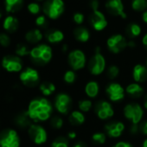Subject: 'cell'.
<instances>
[{"mask_svg":"<svg viewBox=\"0 0 147 147\" xmlns=\"http://www.w3.org/2000/svg\"><path fill=\"white\" fill-rule=\"evenodd\" d=\"M26 111L33 123L45 122L52 117L53 105L46 97H36L29 102Z\"/></svg>","mask_w":147,"mask_h":147,"instance_id":"cell-1","label":"cell"},{"mask_svg":"<svg viewBox=\"0 0 147 147\" xmlns=\"http://www.w3.org/2000/svg\"><path fill=\"white\" fill-rule=\"evenodd\" d=\"M30 57L32 62L37 66H44L49 63L53 58V51L48 44H38L30 49Z\"/></svg>","mask_w":147,"mask_h":147,"instance_id":"cell-2","label":"cell"},{"mask_svg":"<svg viewBox=\"0 0 147 147\" xmlns=\"http://www.w3.org/2000/svg\"><path fill=\"white\" fill-rule=\"evenodd\" d=\"M107 67V61L100 52V49L97 47L92 57L88 61V69L94 76H99L104 73Z\"/></svg>","mask_w":147,"mask_h":147,"instance_id":"cell-3","label":"cell"},{"mask_svg":"<svg viewBox=\"0 0 147 147\" xmlns=\"http://www.w3.org/2000/svg\"><path fill=\"white\" fill-rule=\"evenodd\" d=\"M124 117L132 125H138L144 114V107L138 102H130L123 108Z\"/></svg>","mask_w":147,"mask_h":147,"instance_id":"cell-4","label":"cell"},{"mask_svg":"<svg viewBox=\"0 0 147 147\" xmlns=\"http://www.w3.org/2000/svg\"><path fill=\"white\" fill-rule=\"evenodd\" d=\"M19 81L26 88H33L39 86L40 82V74L37 69L32 67H24L19 74Z\"/></svg>","mask_w":147,"mask_h":147,"instance_id":"cell-5","label":"cell"},{"mask_svg":"<svg viewBox=\"0 0 147 147\" xmlns=\"http://www.w3.org/2000/svg\"><path fill=\"white\" fill-rule=\"evenodd\" d=\"M21 138L14 128H5L0 131V147H20Z\"/></svg>","mask_w":147,"mask_h":147,"instance_id":"cell-6","label":"cell"},{"mask_svg":"<svg viewBox=\"0 0 147 147\" xmlns=\"http://www.w3.org/2000/svg\"><path fill=\"white\" fill-rule=\"evenodd\" d=\"M1 67L11 74H20L24 68L22 58L17 55H5L1 60Z\"/></svg>","mask_w":147,"mask_h":147,"instance_id":"cell-7","label":"cell"},{"mask_svg":"<svg viewBox=\"0 0 147 147\" xmlns=\"http://www.w3.org/2000/svg\"><path fill=\"white\" fill-rule=\"evenodd\" d=\"M27 133L31 142L36 145L44 144L48 141L47 130L38 123H33L27 129Z\"/></svg>","mask_w":147,"mask_h":147,"instance_id":"cell-8","label":"cell"},{"mask_svg":"<svg viewBox=\"0 0 147 147\" xmlns=\"http://www.w3.org/2000/svg\"><path fill=\"white\" fill-rule=\"evenodd\" d=\"M67 63L70 68L74 71L83 69L88 64L85 53L81 49L71 50L67 55Z\"/></svg>","mask_w":147,"mask_h":147,"instance_id":"cell-9","label":"cell"},{"mask_svg":"<svg viewBox=\"0 0 147 147\" xmlns=\"http://www.w3.org/2000/svg\"><path fill=\"white\" fill-rule=\"evenodd\" d=\"M72 98L67 93H59L55 97L54 107L61 115L68 114L72 107Z\"/></svg>","mask_w":147,"mask_h":147,"instance_id":"cell-10","label":"cell"},{"mask_svg":"<svg viewBox=\"0 0 147 147\" xmlns=\"http://www.w3.org/2000/svg\"><path fill=\"white\" fill-rule=\"evenodd\" d=\"M43 11L51 19H56L64 11V2L62 0H47L43 5Z\"/></svg>","mask_w":147,"mask_h":147,"instance_id":"cell-11","label":"cell"},{"mask_svg":"<svg viewBox=\"0 0 147 147\" xmlns=\"http://www.w3.org/2000/svg\"><path fill=\"white\" fill-rule=\"evenodd\" d=\"M106 94L110 101L117 103L122 101L125 99V89L123 88V86L120 83L112 82L107 85Z\"/></svg>","mask_w":147,"mask_h":147,"instance_id":"cell-12","label":"cell"},{"mask_svg":"<svg viewBox=\"0 0 147 147\" xmlns=\"http://www.w3.org/2000/svg\"><path fill=\"white\" fill-rule=\"evenodd\" d=\"M94 113L100 120H108L114 116V109L110 101L99 100L94 106Z\"/></svg>","mask_w":147,"mask_h":147,"instance_id":"cell-13","label":"cell"},{"mask_svg":"<svg viewBox=\"0 0 147 147\" xmlns=\"http://www.w3.org/2000/svg\"><path fill=\"white\" fill-rule=\"evenodd\" d=\"M128 41L120 34L113 35L107 41V46L110 52L113 54H119L125 48H127Z\"/></svg>","mask_w":147,"mask_h":147,"instance_id":"cell-14","label":"cell"},{"mask_svg":"<svg viewBox=\"0 0 147 147\" xmlns=\"http://www.w3.org/2000/svg\"><path fill=\"white\" fill-rule=\"evenodd\" d=\"M125 125L122 121H110L104 126L105 133L111 138H118L121 137L125 131Z\"/></svg>","mask_w":147,"mask_h":147,"instance_id":"cell-15","label":"cell"},{"mask_svg":"<svg viewBox=\"0 0 147 147\" xmlns=\"http://www.w3.org/2000/svg\"><path fill=\"white\" fill-rule=\"evenodd\" d=\"M90 23L96 31H101L107 26V20L105 15L99 10L93 11L90 17Z\"/></svg>","mask_w":147,"mask_h":147,"instance_id":"cell-16","label":"cell"},{"mask_svg":"<svg viewBox=\"0 0 147 147\" xmlns=\"http://www.w3.org/2000/svg\"><path fill=\"white\" fill-rule=\"evenodd\" d=\"M106 7L111 14L114 16H119L122 18H126V14L124 11L122 0H108Z\"/></svg>","mask_w":147,"mask_h":147,"instance_id":"cell-17","label":"cell"},{"mask_svg":"<svg viewBox=\"0 0 147 147\" xmlns=\"http://www.w3.org/2000/svg\"><path fill=\"white\" fill-rule=\"evenodd\" d=\"M13 121L15 125L20 129H28L33 124V121L30 118L26 110L17 113L13 119Z\"/></svg>","mask_w":147,"mask_h":147,"instance_id":"cell-18","label":"cell"},{"mask_svg":"<svg viewBox=\"0 0 147 147\" xmlns=\"http://www.w3.org/2000/svg\"><path fill=\"white\" fill-rule=\"evenodd\" d=\"M131 76L135 82L143 83L147 81V67L142 64H136L131 72Z\"/></svg>","mask_w":147,"mask_h":147,"instance_id":"cell-19","label":"cell"},{"mask_svg":"<svg viewBox=\"0 0 147 147\" xmlns=\"http://www.w3.org/2000/svg\"><path fill=\"white\" fill-rule=\"evenodd\" d=\"M144 93V89L140 83L131 82L128 84L125 88V94H127L132 99H138L142 97Z\"/></svg>","mask_w":147,"mask_h":147,"instance_id":"cell-20","label":"cell"},{"mask_svg":"<svg viewBox=\"0 0 147 147\" xmlns=\"http://www.w3.org/2000/svg\"><path fill=\"white\" fill-rule=\"evenodd\" d=\"M86 121V115L80 110H74L68 114V122L73 126H81Z\"/></svg>","mask_w":147,"mask_h":147,"instance_id":"cell-21","label":"cell"},{"mask_svg":"<svg viewBox=\"0 0 147 147\" xmlns=\"http://www.w3.org/2000/svg\"><path fill=\"white\" fill-rule=\"evenodd\" d=\"M100 84L99 82H97L94 80H91L89 82H88L85 85L84 88V92L86 94V95L90 99H95L99 94H100Z\"/></svg>","mask_w":147,"mask_h":147,"instance_id":"cell-22","label":"cell"},{"mask_svg":"<svg viewBox=\"0 0 147 147\" xmlns=\"http://www.w3.org/2000/svg\"><path fill=\"white\" fill-rule=\"evenodd\" d=\"M38 88H39L40 93L43 95V97L51 96L53 94H55L56 90L55 85L52 82H49V81H45V82H41Z\"/></svg>","mask_w":147,"mask_h":147,"instance_id":"cell-23","label":"cell"},{"mask_svg":"<svg viewBox=\"0 0 147 147\" xmlns=\"http://www.w3.org/2000/svg\"><path fill=\"white\" fill-rule=\"evenodd\" d=\"M42 37H43L42 33L41 30H38V29L31 30L28 31V32L25 34V40H26L29 43H31V44L38 43L39 42L42 41Z\"/></svg>","mask_w":147,"mask_h":147,"instance_id":"cell-24","label":"cell"},{"mask_svg":"<svg viewBox=\"0 0 147 147\" xmlns=\"http://www.w3.org/2000/svg\"><path fill=\"white\" fill-rule=\"evenodd\" d=\"M18 25H19L18 20L15 17H12V16H8L4 20V23H3L4 29L10 33L15 32L18 29Z\"/></svg>","mask_w":147,"mask_h":147,"instance_id":"cell-25","label":"cell"},{"mask_svg":"<svg viewBox=\"0 0 147 147\" xmlns=\"http://www.w3.org/2000/svg\"><path fill=\"white\" fill-rule=\"evenodd\" d=\"M46 38L50 43H59L64 39V34L59 30H52L46 33Z\"/></svg>","mask_w":147,"mask_h":147,"instance_id":"cell-26","label":"cell"},{"mask_svg":"<svg viewBox=\"0 0 147 147\" xmlns=\"http://www.w3.org/2000/svg\"><path fill=\"white\" fill-rule=\"evenodd\" d=\"M75 38L80 42H87L90 38V32L84 27H79L74 31Z\"/></svg>","mask_w":147,"mask_h":147,"instance_id":"cell-27","label":"cell"},{"mask_svg":"<svg viewBox=\"0 0 147 147\" xmlns=\"http://www.w3.org/2000/svg\"><path fill=\"white\" fill-rule=\"evenodd\" d=\"M23 6V0H5V9L7 12H16Z\"/></svg>","mask_w":147,"mask_h":147,"instance_id":"cell-28","label":"cell"},{"mask_svg":"<svg viewBox=\"0 0 147 147\" xmlns=\"http://www.w3.org/2000/svg\"><path fill=\"white\" fill-rule=\"evenodd\" d=\"M62 79L64 81V82L67 85H72L76 82L77 79V76L76 71H74L72 69H67L64 72Z\"/></svg>","mask_w":147,"mask_h":147,"instance_id":"cell-29","label":"cell"},{"mask_svg":"<svg viewBox=\"0 0 147 147\" xmlns=\"http://www.w3.org/2000/svg\"><path fill=\"white\" fill-rule=\"evenodd\" d=\"M78 108L81 112L88 113L93 108V101L90 99H82L78 101Z\"/></svg>","mask_w":147,"mask_h":147,"instance_id":"cell-30","label":"cell"},{"mask_svg":"<svg viewBox=\"0 0 147 147\" xmlns=\"http://www.w3.org/2000/svg\"><path fill=\"white\" fill-rule=\"evenodd\" d=\"M49 125L51 128L55 130H60L64 125V119H62V117L59 115L52 116L51 119H49Z\"/></svg>","mask_w":147,"mask_h":147,"instance_id":"cell-31","label":"cell"},{"mask_svg":"<svg viewBox=\"0 0 147 147\" xmlns=\"http://www.w3.org/2000/svg\"><path fill=\"white\" fill-rule=\"evenodd\" d=\"M51 147H69V139L64 136H59L51 142Z\"/></svg>","mask_w":147,"mask_h":147,"instance_id":"cell-32","label":"cell"},{"mask_svg":"<svg viewBox=\"0 0 147 147\" xmlns=\"http://www.w3.org/2000/svg\"><path fill=\"white\" fill-rule=\"evenodd\" d=\"M92 141L97 144H104L107 142V135L103 131H95L91 136Z\"/></svg>","mask_w":147,"mask_h":147,"instance_id":"cell-33","label":"cell"},{"mask_svg":"<svg viewBox=\"0 0 147 147\" xmlns=\"http://www.w3.org/2000/svg\"><path fill=\"white\" fill-rule=\"evenodd\" d=\"M126 32L130 37H137L141 34V27L138 24H131L128 25Z\"/></svg>","mask_w":147,"mask_h":147,"instance_id":"cell-34","label":"cell"},{"mask_svg":"<svg viewBox=\"0 0 147 147\" xmlns=\"http://www.w3.org/2000/svg\"><path fill=\"white\" fill-rule=\"evenodd\" d=\"M30 49H29V47L27 45H25L24 43L18 44L15 49V54L21 58L30 55Z\"/></svg>","mask_w":147,"mask_h":147,"instance_id":"cell-35","label":"cell"},{"mask_svg":"<svg viewBox=\"0 0 147 147\" xmlns=\"http://www.w3.org/2000/svg\"><path fill=\"white\" fill-rule=\"evenodd\" d=\"M120 74V68L117 65H110L107 69V76L110 80H115Z\"/></svg>","mask_w":147,"mask_h":147,"instance_id":"cell-36","label":"cell"},{"mask_svg":"<svg viewBox=\"0 0 147 147\" xmlns=\"http://www.w3.org/2000/svg\"><path fill=\"white\" fill-rule=\"evenodd\" d=\"M146 7V0H132L131 1V8L136 11H142Z\"/></svg>","mask_w":147,"mask_h":147,"instance_id":"cell-37","label":"cell"},{"mask_svg":"<svg viewBox=\"0 0 147 147\" xmlns=\"http://www.w3.org/2000/svg\"><path fill=\"white\" fill-rule=\"evenodd\" d=\"M0 45L2 47H9L11 45V38L5 33H0Z\"/></svg>","mask_w":147,"mask_h":147,"instance_id":"cell-38","label":"cell"},{"mask_svg":"<svg viewBox=\"0 0 147 147\" xmlns=\"http://www.w3.org/2000/svg\"><path fill=\"white\" fill-rule=\"evenodd\" d=\"M40 5L37 3H30L28 5V11L31 13V14H38L40 11Z\"/></svg>","mask_w":147,"mask_h":147,"instance_id":"cell-39","label":"cell"},{"mask_svg":"<svg viewBox=\"0 0 147 147\" xmlns=\"http://www.w3.org/2000/svg\"><path fill=\"white\" fill-rule=\"evenodd\" d=\"M84 18H85L84 15L82 13H80V12L75 13L74 14V17H73L74 22H75L76 24H82L84 22Z\"/></svg>","mask_w":147,"mask_h":147,"instance_id":"cell-40","label":"cell"},{"mask_svg":"<svg viewBox=\"0 0 147 147\" xmlns=\"http://www.w3.org/2000/svg\"><path fill=\"white\" fill-rule=\"evenodd\" d=\"M36 24L37 26L39 27H45L46 24H47V20H46V18L44 16H39L38 18H36Z\"/></svg>","mask_w":147,"mask_h":147,"instance_id":"cell-41","label":"cell"},{"mask_svg":"<svg viewBox=\"0 0 147 147\" xmlns=\"http://www.w3.org/2000/svg\"><path fill=\"white\" fill-rule=\"evenodd\" d=\"M139 131L143 135L147 136V120H144L139 125Z\"/></svg>","mask_w":147,"mask_h":147,"instance_id":"cell-42","label":"cell"},{"mask_svg":"<svg viewBox=\"0 0 147 147\" xmlns=\"http://www.w3.org/2000/svg\"><path fill=\"white\" fill-rule=\"evenodd\" d=\"M112 147H133L131 144L126 141H119L115 144H113Z\"/></svg>","mask_w":147,"mask_h":147,"instance_id":"cell-43","label":"cell"},{"mask_svg":"<svg viewBox=\"0 0 147 147\" xmlns=\"http://www.w3.org/2000/svg\"><path fill=\"white\" fill-rule=\"evenodd\" d=\"M139 131V125H132L131 124V126H130V132L132 134V135H137Z\"/></svg>","mask_w":147,"mask_h":147,"instance_id":"cell-44","label":"cell"},{"mask_svg":"<svg viewBox=\"0 0 147 147\" xmlns=\"http://www.w3.org/2000/svg\"><path fill=\"white\" fill-rule=\"evenodd\" d=\"M90 7L92 8L93 11H98V9H99V1L98 0H91L90 1Z\"/></svg>","mask_w":147,"mask_h":147,"instance_id":"cell-45","label":"cell"},{"mask_svg":"<svg viewBox=\"0 0 147 147\" xmlns=\"http://www.w3.org/2000/svg\"><path fill=\"white\" fill-rule=\"evenodd\" d=\"M67 138L69 140H74V139H76V138H77V133H76V131H68L67 134Z\"/></svg>","mask_w":147,"mask_h":147,"instance_id":"cell-46","label":"cell"},{"mask_svg":"<svg viewBox=\"0 0 147 147\" xmlns=\"http://www.w3.org/2000/svg\"><path fill=\"white\" fill-rule=\"evenodd\" d=\"M72 147H88V146H87V144H86L84 142H82V141H78V142H76L75 144H74Z\"/></svg>","mask_w":147,"mask_h":147,"instance_id":"cell-47","label":"cell"},{"mask_svg":"<svg viewBox=\"0 0 147 147\" xmlns=\"http://www.w3.org/2000/svg\"><path fill=\"white\" fill-rule=\"evenodd\" d=\"M136 47V43H135V42L134 41H128V42H127V48H130V49H133V48H135Z\"/></svg>","mask_w":147,"mask_h":147,"instance_id":"cell-48","label":"cell"},{"mask_svg":"<svg viewBox=\"0 0 147 147\" xmlns=\"http://www.w3.org/2000/svg\"><path fill=\"white\" fill-rule=\"evenodd\" d=\"M142 43H143V45L145 48H147V33L143 36V38H142Z\"/></svg>","mask_w":147,"mask_h":147,"instance_id":"cell-49","label":"cell"},{"mask_svg":"<svg viewBox=\"0 0 147 147\" xmlns=\"http://www.w3.org/2000/svg\"><path fill=\"white\" fill-rule=\"evenodd\" d=\"M143 107L144 110L147 111V94L146 95L144 96V104H143Z\"/></svg>","mask_w":147,"mask_h":147,"instance_id":"cell-50","label":"cell"},{"mask_svg":"<svg viewBox=\"0 0 147 147\" xmlns=\"http://www.w3.org/2000/svg\"><path fill=\"white\" fill-rule=\"evenodd\" d=\"M142 18H143V21H144L145 24H147V11H144V12L143 13Z\"/></svg>","mask_w":147,"mask_h":147,"instance_id":"cell-51","label":"cell"},{"mask_svg":"<svg viewBox=\"0 0 147 147\" xmlns=\"http://www.w3.org/2000/svg\"><path fill=\"white\" fill-rule=\"evenodd\" d=\"M67 49H68V46H67V44H63V45H62V48H61L62 52H67Z\"/></svg>","mask_w":147,"mask_h":147,"instance_id":"cell-52","label":"cell"},{"mask_svg":"<svg viewBox=\"0 0 147 147\" xmlns=\"http://www.w3.org/2000/svg\"><path fill=\"white\" fill-rule=\"evenodd\" d=\"M141 147H147V138H145L143 143H142V146Z\"/></svg>","mask_w":147,"mask_h":147,"instance_id":"cell-53","label":"cell"},{"mask_svg":"<svg viewBox=\"0 0 147 147\" xmlns=\"http://www.w3.org/2000/svg\"><path fill=\"white\" fill-rule=\"evenodd\" d=\"M145 66H146V67H147V58H146V61H145Z\"/></svg>","mask_w":147,"mask_h":147,"instance_id":"cell-54","label":"cell"},{"mask_svg":"<svg viewBox=\"0 0 147 147\" xmlns=\"http://www.w3.org/2000/svg\"><path fill=\"white\" fill-rule=\"evenodd\" d=\"M2 18V13L0 12V18Z\"/></svg>","mask_w":147,"mask_h":147,"instance_id":"cell-55","label":"cell"},{"mask_svg":"<svg viewBox=\"0 0 147 147\" xmlns=\"http://www.w3.org/2000/svg\"><path fill=\"white\" fill-rule=\"evenodd\" d=\"M146 5H147V0H146Z\"/></svg>","mask_w":147,"mask_h":147,"instance_id":"cell-56","label":"cell"},{"mask_svg":"<svg viewBox=\"0 0 147 147\" xmlns=\"http://www.w3.org/2000/svg\"><path fill=\"white\" fill-rule=\"evenodd\" d=\"M38 1H42V0H38Z\"/></svg>","mask_w":147,"mask_h":147,"instance_id":"cell-57","label":"cell"}]
</instances>
